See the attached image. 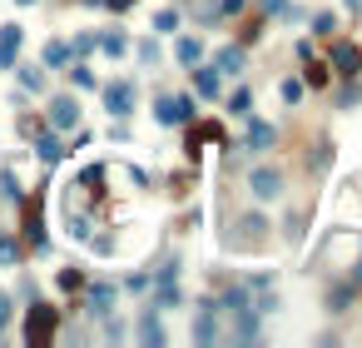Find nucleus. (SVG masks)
<instances>
[{"mask_svg":"<svg viewBox=\"0 0 362 348\" xmlns=\"http://www.w3.org/2000/svg\"><path fill=\"white\" fill-rule=\"evenodd\" d=\"M50 334H55V309L50 303H35L30 318H25V343H50Z\"/></svg>","mask_w":362,"mask_h":348,"instance_id":"1","label":"nucleus"},{"mask_svg":"<svg viewBox=\"0 0 362 348\" xmlns=\"http://www.w3.org/2000/svg\"><path fill=\"white\" fill-rule=\"evenodd\" d=\"M189 115H194L189 95H179V100H174V95H164V100H159V125H184Z\"/></svg>","mask_w":362,"mask_h":348,"instance_id":"2","label":"nucleus"},{"mask_svg":"<svg viewBox=\"0 0 362 348\" xmlns=\"http://www.w3.org/2000/svg\"><path fill=\"white\" fill-rule=\"evenodd\" d=\"M278 189H283V174L278 170H253V194H258V199H278Z\"/></svg>","mask_w":362,"mask_h":348,"instance_id":"3","label":"nucleus"},{"mask_svg":"<svg viewBox=\"0 0 362 348\" xmlns=\"http://www.w3.org/2000/svg\"><path fill=\"white\" fill-rule=\"evenodd\" d=\"M15 50H20V25H5L0 30V70L15 60Z\"/></svg>","mask_w":362,"mask_h":348,"instance_id":"4","label":"nucleus"},{"mask_svg":"<svg viewBox=\"0 0 362 348\" xmlns=\"http://www.w3.org/2000/svg\"><path fill=\"white\" fill-rule=\"evenodd\" d=\"M50 119H55L60 130H70L75 119H80V110H75V100H55V105H50Z\"/></svg>","mask_w":362,"mask_h":348,"instance_id":"5","label":"nucleus"},{"mask_svg":"<svg viewBox=\"0 0 362 348\" xmlns=\"http://www.w3.org/2000/svg\"><path fill=\"white\" fill-rule=\"evenodd\" d=\"M130 100H134V85L124 80V85L110 90V115H130Z\"/></svg>","mask_w":362,"mask_h":348,"instance_id":"6","label":"nucleus"},{"mask_svg":"<svg viewBox=\"0 0 362 348\" xmlns=\"http://www.w3.org/2000/svg\"><path fill=\"white\" fill-rule=\"evenodd\" d=\"M333 55H337V65H343V75H357V65H362V50L357 45H337Z\"/></svg>","mask_w":362,"mask_h":348,"instance_id":"7","label":"nucleus"},{"mask_svg":"<svg viewBox=\"0 0 362 348\" xmlns=\"http://www.w3.org/2000/svg\"><path fill=\"white\" fill-rule=\"evenodd\" d=\"M110 303H114V289H104V283H99V289L90 294V314H110Z\"/></svg>","mask_w":362,"mask_h":348,"instance_id":"8","label":"nucleus"},{"mask_svg":"<svg viewBox=\"0 0 362 348\" xmlns=\"http://www.w3.org/2000/svg\"><path fill=\"white\" fill-rule=\"evenodd\" d=\"M199 95H219V75L214 70H199Z\"/></svg>","mask_w":362,"mask_h":348,"instance_id":"9","label":"nucleus"},{"mask_svg":"<svg viewBox=\"0 0 362 348\" xmlns=\"http://www.w3.org/2000/svg\"><path fill=\"white\" fill-rule=\"evenodd\" d=\"M268 139H273L268 125H253V130H248V145H268Z\"/></svg>","mask_w":362,"mask_h":348,"instance_id":"10","label":"nucleus"},{"mask_svg":"<svg viewBox=\"0 0 362 348\" xmlns=\"http://www.w3.org/2000/svg\"><path fill=\"white\" fill-rule=\"evenodd\" d=\"M35 150H40V159H60V139H40Z\"/></svg>","mask_w":362,"mask_h":348,"instance_id":"11","label":"nucleus"},{"mask_svg":"<svg viewBox=\"0 0 362 348\" xmlns=\"http://www.w3.org/2000/svg\"><path fill=\"white\" fill-rule=\"evenodd\" d=\"M283 100H288V105H298V100H303V85H298V80H283Z\"/></svg>","mask_w":362,"mask_h":348,"instance_id":"12","label":"nucleus"},{"mask_svg":"<svg viewBox=\"0 0 362 348\" xmlns=\"http://www.w3.org/2000/svg\"><path fill=\"white\" fill-rule=\"evenodd\" d=\"M0 264H15V244L5 234H0Z\"/></svg>","mask_w":362,"mask_h":348,"instance_id":"13","label":"nucleus"},{"mask_svg":"<svg viewBox=\"0 0 362 348\" xmlns=\"http://www.w3.org/2000/svg\"><path fill=\"white\" fill-rule=\"evenodd\" d=\"M5 318H10V299L0 294V329H5Z\"/></svg>","mask_w":362,"mask_h":348,"instance_id":"14","label":"nucleus"},{"mask_svg":"<svg viewBox=\"0 0 362 348\" xmlns=\"http://www.w3.org/2000/svg\"><path fill=\"white\" fill-rule=\"evenodd\" d=\"M104 5H110V10H124V5H134V0H104Z\"/></svg>","mask_w":362,"mask_h":348,"instance_id":"15","label":"nucleus"},{"mask_svg":"<svg viewBox=\"0 0 362 348\" xmlns=\"http://www.w3.org/2000/svg\"><path fill=\"white\" fill-rule=\"evenodd\" d=\"M357 279H362V264H357Z\"/></svg>","mask_w":362,"mask_h":348,"instance_id":"16","label":"nucleus"},{"mask_svg":"<svg viewBox=\"0 0 362 348\" xmlns=\"http://www.w3.org/2000/svg\"><path fill=\"white\" fill-rule=\"evenodd\" d=\"M20 5H30V0H20Z\"/></svg>","mask_w":362,"mask_h":348,"instance_id":"17","label":"nucleus"}]
</instances>
